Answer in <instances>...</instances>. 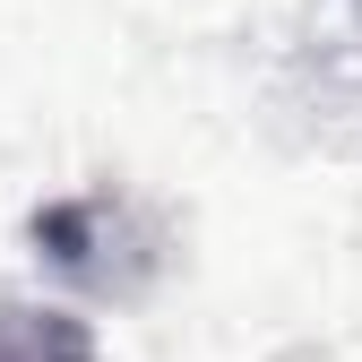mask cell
I'll return each instance as SVG.
<instances>
[{"mask_svg":"<svg viewBox=\"0 0 362 362\" xmlns=\"http://www.w3.org/2000/svg\"><path fill=\"white\" fill-rule=\"evenodd\" d=\"M26 242L35 259L52 267L61 285L95 293V302H139L164 267H173V224L139 199V190H69V199H43L26 216Z\"/></svg>","mask_w":362,"mask_h":362,"instance_id":"obj_1","label":"cell"},{"mask_svg":"<svg viewBox=\"0 0 362 362\" xmlns=\"http://www.w3.org/2000/svg\"><path fill=\"white\" fill-rule=\"evenodd\" d=\"M0 362H95V337L52 302H0Z\"/></svg>","mask_w":362,"mask_h":362,"instance_id":"obj_2","label":"cell"}]
</instances>
